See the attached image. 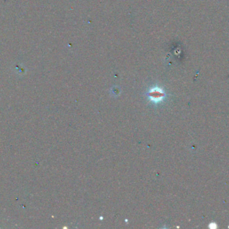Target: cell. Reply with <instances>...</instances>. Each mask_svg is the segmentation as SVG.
<instances>
[{
    "mask_svg": "<svg viewBox=\"0 0 229 229\" xmlns=\"http://www.w3.org/2000/svg\"><path fill=\"white\" fill-rule=\"evenodd\" d=\"M147 96L150 101L154 104L160 103L164 100L165 94L161 88L155 87L150 90L147 93Z\"/></svg>",
    "mask_w": 229,
    "mask_h": 229,
    "instance_id": "1",
    "label": "cell"
},
{
    "mask_svg": "<svg viewBox=\"0 0 229 229\" xmlns=\"http://www.w3.org/2000/svg\"><path fill=\"white\" fill-rule=\"evenodd\" d=\"M208 227L211 229H215L218 227V226H217V224L215 222H211L210 223V224L208 225Z\"/></svg>",
    "mask_w": 229,
    "mask_h": 229,
    "instance_id": "2",
    "label": "cell"
},
{
    "mask_svg": "<svg viewBox=\"0 0 229 229\" xmlns=\"http://www.w3.org/2000/svg\"><path fill=\"white\" fill-rule=\"evenodd\" d=\"M228 227H229V226H228Z\"/></svg>",
    "mask_w": 229,
    "mask_h": 229,
    "instance_id": "3",
    "label": "cell"
}]
</instances>
